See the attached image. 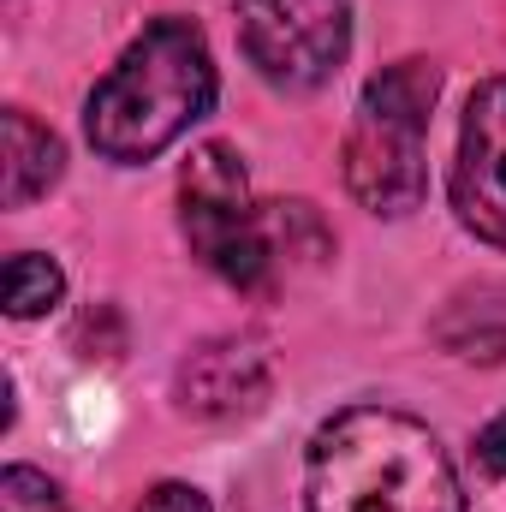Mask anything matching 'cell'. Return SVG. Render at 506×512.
<instances>
[{
    "instance_id": "8fae6325",
    "label": "cell",
    "mask_w": 506,
    "mask_h": 512,
    "mask_svg": "<svg viewBox=\"0 0 506 512\" xmlns=\"http://www.w3.org/2000/svg\"><path fill=\"white\" fill-rule=\"evenodd\" d=\"M137 512H209V501H203L191 483H155V489L137 501Z\"/></svg>"
},
{
    "instance_id": "3957f363",
    "label": "cell",
    "mask_w": 506,
    "mask_h": 512,
    "mask_svg": "<svg viewBox=\"0 0 506 512\" xmlns=\"http://www.w3.org/2000/svg\"><path fill=\"white\" fill-rule=\"evenodd\" d=\"M441 96L435 60H393L364 84L346 137V185L370 215H411L429 191V114Z\"/></svg>"
},
{
    "instance_id": "9c48e42d",
    "label": "cell",
    "mask_w": 506,
    "mask_h": 512,
    "mask_svg": "<svg viewBox=\"0 0 506 512\" xmlns=\"http://www.w3.org/2000/svg\"><path fill=\"white\" fill-rule=\"evenodd\" d=\"M60 298H66V274H60V262H54V256L18 251L12 262H6V316H12V322L48 316Z\"/></svg>"
},
{
    "instance_id": "52a82bcc",
    "label": "cell",
    "mask_w": 506,
    "mask_h": 512,
    "mask_svg": "<svg viewBox=\"0 0 506 512\" xmlns=\"http://www.w3.org/2000/svg\"><path fill=\"white\" fill-rule=\"evenodd\" d=\"M173 393L191 417H245L268 399V358L256 340H209L179 364Z\"/></svg>"
},
{
    "instance_id": "5b68a950",
    "label": "cell",
    "mask_w": 506,
    "mask_h": 512,
    "mask_svg": "<svg viewBox=\"0 0 506 512\" xmlns=\"http://www.w3.org/2000/svg\"><path fill=\"white\" fill-rule=\"evenodd\" d=\"M239 48L274 90H322L352 54V6L346 0H233Z\"/></svg>"
},
{
    "instance_id": "8992f818",
    "label": "cell",
    "mask_w": 506,
    "mask_h": 512,
    "mask_svg": "<svg viewBox=\"0 0 506 512\" xmlns=\"http://www.w3.org/2000/svg\"><path fill=\"white\" fill-rule=\"evenodd\" d=\"M453 215L465 233L506 251V78L471 90L453 149Z\"/></svg>"
},
{
    "instance_id": "277c9868",
    "label": "cell",
    "mask_w": 506,
    "mask_h": 512,
    "mask_svg": "<svg viewBox=\"0 0 506 512\" xmlns=\"http://www.w3.org/2000/svg\"><path fill=\"white\" fill-rule=\"evenodd\" d=\"M179 227L191 256L221 274L227 286L256 292L274 268V245H268V221L251 203V179L233 143H197L185 173H179Z\"/></svg>"
},
{
    "instance_id": "6da1fadb",
    "label": "cell",
    "mask_w": 506,
    "mask_h": 512,
    "mask_svg": "<svg viewBox=\"0 0 506 512\" xmlns=\"http://www.w3.org/2000/svg\"><path fill=\"white\" fill-rule=\"evenodd\" d=\"M304 512H465V489L429 423L346 405L310 435Z\"/></svg>"
},
{
    "instance_id": "30bf717a",
    "label": "cell",
    "mask_w": 506,
    "mask_h": 512,
    "mask_svg": "<svg viewBox=\"0 0 506 512\" xmlns=\"http://www.w3.org/2000/svg\"><path fill=\"white\" fill-rule=\"evenodd\" d=\"M0 512H66V495L36 465H6L0 471Z\"/></svg>"
},
{
    "instance_id": "7a4b0ae2",
    "label": "cell",
    "mask_w": 506,
    "mask_h": 512,
    "mask_svg": "<svg viewBox=\"0 0 506 512\" xmlns=\"http://www.w3.org/2000/svg\"><path fill=\"white\" fill-rule=\"evenodd\" d=\"M215 54L191 18H155L114 60V72L90 90L84 131L102 161H155L215 108Z\"/></svg>"
},
{
    "instance_id": "ba28073f",
    "label": "cell",
    "mask_w": 506,
    "mask_h": 512,
    "mask_svg": "<svg viewBox=\"0 0 506 512\" xmlns=\"http://www.w3.org/2000/svg\"><path fill=\"white\" fill-rule=\"evenodd\" d=\"M60 173H66V149H60V137H54L48 126H36L24 108H6V185H0L6 209L36 203L42 191L60 185Z\"/></svg>"
},
{
    "instance_id": "7c38bea8",
    "label": "cell",
    "mask_w": 506,
    "mask_h": 512,
    "mask_svg": "<svg viewBox=\"0 0 506 512\" xmlns=\"http://www.w3.org/2000/svg\"><path fill=\"white\" fill-rule=\"evenodd\" d=\"M477 465H483V477H506V417H495L477 435Z\"/></svg>"
}]
</instances>
